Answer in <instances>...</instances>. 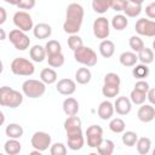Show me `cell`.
<instances>
[{"label":"cell","instance_id":"cell-9","mask_svg":"<svg viewBox=\"0 0 155 155\" xmlns=\"http://www.w3.org/2000/svg\"><path fill=\"white\" fill-rule=\"evenodd\" d=\"M86 139H87V145L90 148L96 149L101 142L104 139L103 138V128L99 125H91L86 130Z\"/></svg>","mask_w":155,"mask_h":155},{"label":"cell","instance_id":"cell-44","mask_svg":"<svg viewBox=\"0 0 155 155\" xmlns=\"http://www.w3.org/2000/svg\"><path fill=\"white\" fill-rule=\"evenodd\" d=\"M126 4H127V0H111L110 8H113L116 12H121V11H124Z\"/></svg>","mask_w":155,"mask_h":155},{"label":"cell","instance_id":"cell-37","mask_svg":"<svg viewBox=\"0 0 155 155\" xmlns=\"http://www.w3.org/2000/svg\"><path fill=\"white\" fill-rule=\"evenodd\" d=\"M44 47L46 51V57L50 54H56V53L62 52V45L57 40H48Z\"/></svg>","mask_w":155,"mask_h":155},{"label":"cell","instance_id":"cell-38","mask_svg":"<svg viewBox=\"0 0 155 155\" xmlns=\"http://www.w3.org/2000/svg\"><path fill=\"white\" fill-rule=\"evenodd\" d=\"M147 99V93L142 92V91H138L136 88H133L131 91V94H130V101L132 104H136V105H140L145 102Z\"/></svg>","mask_w":155,"mask_h":155},{"label":"cell","instance_id":"cell-42","mask_svg":"<svg viewBox=\"0 0 155 155\" xmlns=\"http://www.w3.org/2000/svg\"><path fill=\"white\" fill-rule=\"evenodd\" d=\"M103 82L105 85H111V86H120L121 84V80H120V76L116 74V73H107L104 79H103Z\"/></svg>","mask_w":155,"mask_h":155},{"label":"cell","instance_id":"cell-50","mask_svg":"<svg viewBox=\"0 0 155 155\" xmlns=\"http://www.w3.org/2000/svg\"><path fill=\"white\" fill-rule=\"evenodd\" d=\"M7 38V35H6V31L0 27V41H4L5 39Z\"/></svg>","mask_w":155,"mask_h":155},{"label":"cell","instance_id":"cell-53","mask_svg":"<svg viewBox=\"0 0 155 155\" xmlns=\"http://www.w3.org/2000/svg\"><path fill=\"white\" fill-rule=\"evenodd\" d=\"M40 154H41V151H39L36 149H34L33 151H30V155H40Z\"/></svg>","mask_w":155,"mask_h":155},{"label":"cell","instance_id":"cell-45","mask_svg":"<svg viewBox=\"0 0 155 155\" xmlns=\"http://www.w3.org/2000/svg\"><path fill=\"white\" fill-rule=\"evenodd\" d=\"M35 0H19L17 4V7L21 10H31L35 6Z\"/></svg>","mask_w":155,"mask_h":155},{"label":"cell","instance_id":"cell-29","mask_svg":"<svg viewBox=\"0 0 155 155\" xmlns=\"http://www.w3.org/2000/svg\"><path fill=\"white\" fill-rule=\"evenodd\" d=\"M124 12H125V16L126 17H130V18H136L140 15L142 12V5L139 4H134V2H131L127 0V4L124 8Z\"/></svg>","mask_w":155,"mask_h":155},{"label":"cell","instance_id":"cell-1","mask_svg":"<svg viewBox=\"0 0 155 155\" xmlns=\"http://www.w3.org/2000/svg\"><path fill=\"white\" fill-rule=\"evenodd\" d=\"M84 16H85V11L80 4L78 2L69 4L65 11V21L63 23V30L69 35L78 34L81 28Z\"/></svg>","mask_w":155,"mask_h":155},{"label":"cell","instance_id":"cell-8","mask_svg":"<svg viewBox=\"0 0 155 155\" xmlns=\"http://www.w3.org/2000/svg\"><path fill=\"white\" fill-rule=\"evenodd\" d=\"M92 30H93V35L99 39V40H104L108 39L109 34H110V23L105 17H98L94 19L93 25H92Z\"/></svg>","mask_w":155,"mask_h":155},{"label":"cell","instance_id":"cell-48","mask_svg":"<svg viewBox=\"0 0 155 155\" xmlns=\"http://www.w3.org/2000/svg\"><path fill=\"white\" fill-rule=\"evenodd\" d=\"M147 99L150 102L151 105H154L155 103V90L154 88H149L147 92Z\"/></svg>","mask_w":155,"mask_h":155},{"label":"cell","instance_id":"cell-39","mask_svg":"<svg viewBox=\"0 0 155 155\" xmlns=\"http://www.w3.org/2000/svg\"><path fill=\"white\" fill-rule=\"evenodd\" d=\"M128 44H130V47L133 52H139L145 45H144V41L140 39L139 35H132L128 40Z\"/></svg>","mask_w":155,"mask_h":155},{"label":"cell","instance_id":"cell-6","mask_svg":"<svg viewBox=\"0 0 155 155\" xmlns=\"http://www.w3.org/2000/svg\"><path fill=\"white\" fill-rule=\"evenodd\" d=\"M8 40L10 42L15 46L16 50L18 51H24L29 47L30 45V39L25 34V31H22L19 29H13L8 34Z\"/></svg>","mask_w":155,"mask_h":155},{"label":"cell","instance_id":"cell-20","mask_svg":"<svg viewBox=\"0 0 155 155\" xmlns=\"http://www.w3.org/2000/svg\"><path fill=\"white\" fill-rule=\"evenodd\" d=\"M115 52V44L111 40L104 39L99 44V53L104 58H110Z\"/></svg>","mask_w":155,"mask_h":155},{"label":"cell","instance_id":"cell-21","mask_svg":"<svg viewBox=\"0 0 155 155\" xmlns=\"http://www.w3.org/2000/svg\"><path fill=\"white\" fill-rule=\"evenodd\" d=\"M29 56H30V58H31L33 62H36V63L44 62L45 58H46L45 47L41 46V45H34V46L29 50Z\"/></svg>","mask_w":155,"mask_h":155},{"label":"cell","instance_id":"cell-10","mask_svg":"<svg viewBox=\"0 0 155 155\" xmlns=\"http://www.w3.org/2000/svg\"><path fill=\"white\" fill-rule=\"evenodd\" d=\"M13 24L22 31H29L34 27L31 16L25 11H17L13 15Z\"/></svg>","mask_w":155,"mask_h":155},{"label":"cell","instance_id":"cell-7","mask_svg":"<svg viewBox=\"0 0 155 155\" xmlns=\"http://www.w3.org/2000/svg\"><path fill=\"white\" fill-rule=\"evenodd\" d=\"M30 144L34 149L39 150V151H45L50 148L51 145V136L47 132L44 131H36L33 133L31 139H30Z\"/></svg>","mask_w":155,"mask_h":155},{"label":"cell","instance_id":"cell-27","mask_svg":"<svg viewBox=\"0 0 155 155\" xmlns=\"http://www.w3.org/2000/svg\"><path fill=\"white\" fill-rule=\"evenodd\" d=\"M111 27L117 30V31H121L124 29H126V27L128 25V19L125 15H121V13H117L115 15L113 18H111Z\"/></svg>","mask_w":155,"mask_h":155},{"label":"cell","instance_id":"cell-2","mask_svg":"<svg viewBox=\"0 0 155 155\" xmlns=\"http://www.w3.org/2000/svg\"><path fill=\"white\" fill-rule=\"evenodd\" d=\"M23 102V94L19 91L11 88L10 86L0 87V105L11 109L18 108Z\"/></svg>","mask_w":155,"mask_h":155},{"label":"cell","instance_id":"cell-32","mask_svg":"<svg viewBox=\"0 0 155 155\" xmlns=\"http://www.w3.org/2000/svg\"><path fill=\"white\" fill-rule=\"evenodd\" d=\"M133 67L134 68L132 69V75L137 80H143V79L148 78V75H149L150 71H149V68H148L147 64L140 63V64H134Z\"/></svg>","mask_w":155,"mask_h":155},{"label":"cell","instance_id":"cell-19","mask_svg":"<svg viewBox=\"0 0 155 155\" xmlns=\"http://www.w3.org/2000/svg\"><path fill=\"white\" fill-rule=\"evenodd\" d=\"M67 143H68V148L73 151L80 150L84 144H85V138L82 136V133H76V134H70L67 136Z\"/></svg>","mask_w":155,"mask_h":155},{"label":"cell","instance_id":"cell-24","mask_svg":"<svg viewBox=\"0 0 155 155\" xmlns=\"http://www.w3.org/2000/svg\"><path fill=\"white\" fill-rule=\"evenodd\" d=\"M5 133L8 138H15V139H18L23 136L24 133V130L23 127L19 125V124H16V122H12V124H8L5 128Z\"/></svg>","mask_w":155,"mask_h":155},{"label":"cell","instance_id":"cell-13","mask_svg":"<svg viewBox=\"0 0 155 155\" xmlns=\"http://www.w3.org/2000/svg\"><path fill=\"white\" fill-rule=\"evenodd\" d=\"M56 90L58 93H61L63 96H70L76 91V82L68 78L61 79V80H58V82L56 85Z\"/></svg>","mask_w":155,"mask_h":155},{"label":"cell","instance_id":"cell-34","mask_svg":"<svg viewBox=\"0 0 155 155\" xmlns=\"http://www.w3.org/2000/svg\"><path fill=\"white\" fill-rule=\"evenodd\" d=\"M126 128V124L120 117H114L109 122V130L114 133H122Z\"/></svg>","mask_w":155,"mask_h":155},{"label":"cell","instance_id":"cell-25","mask_svg":"<svg viewBox=\"0 0 155 155\" xmlns=\"http://www.w3.org/2000/svg\"><path fill=\"white\" fill-rule=\"evenodd\" d=\"M4 149L8 155H17L22 150V144L15 138H8L4 144Z\"/></svg>","mask_w":155,"mask_h":155},{"label":"cell","instance_id":"cell-15","mask_svg":"<svg viewBox=\"0 0 155 155\" xmlns=\"http://www.w3.org/2000/svg\"><path fill=\"white\" fill-rule=\"evenodd\" d=\"M137 117L142 122H151L155 119V108L151 104H140L138 111H137Z\"/></svg>","mask_w":155,"mask_h":155},{"label":"cell","instance_id":"cell-3","mask_svg":"<svg viewBox=\"0 0 155 155\" xmlns=\"http://www.w3.org/2000/svg\"><path fill=\"white\" fill-rule=\"evenodd\" d=\"M22 92L25 97L35 99L42 97L46 92V85L41 80L28 79L22 84Z\"/></svg>","mask_w":155,"mask_h":155},{"label":"cell","instance_id":"cell-54","mask_svg":"<svg viewBox=\"0 0 155 155\" xmlns=\"http://www.w3.org/2000/svg\"><path fill=\"white\" fill-rule=\"evenodd\" d=\"M128 1H131V2H134V4H139V5H142V4L144 2V0H128Z\"/></svg>","mask_w":155,"mask_h":155},{"label":"cell","instance_id":"cell-47","mask_svg":"<svg viewBox=\"0 0 155 155\" xmlns=\"http://www.w3.org/2000/svg\"><path fill=\"white\" fill-rule=\"evenodd\" d=\"M145 15L149 19H154L155 18V2L151 1L149 5H147L145 7Z\"/></svg>","mask_w":155,"mask_h":155},{"label":"cell","instance_id":"cell-43","mask_svg":"<svg viewBox=\"0 0 155 155\" xmlns=\"http://www.w3.org/2000/svg\"><path fill=\"white\" fill-rule=\"evenodd\" d=\"M50 154L51 155H65L67 154V147L63 143H54L50 145Z\"/></svg>","mask_w":155,"mask_h":155},{"label":"cell","instance_id":"cell-16","mask_svg":"<svg viewBox=\"0 0 155 155\" xmlns=\"http://www.w3.org/2000/svg\"><path fill=\"white\" fill-rule=\"evenodd\" d=\"M97 114L102 120H110L114 115V105L110 101H103L97 109Z\"/></svg>","mask_w":155,"mask_h":155},{"label":"cell","instance_id":"cell-41","mask_svg":"<svg viewBox=\"0 0 155 155\" xmlns=\"http://www.w3.org/2000/svg\"><path fill=\"white\" fill-rule=\"evenodd\" d=\"M82 45H84L82 39H81L78 34H71V35H69V38H68V46H69V48H70L71 51H75L76 48L81 47Z\"/></svg>","mask_w":155,"mask_h":155},{"label":"cell","instance_id":"cell-26","mask_svg":"<svg viewBox=\"0 0 155 155\" xmlns=\"http://www.w3.org/2000/svg\"><path fill=\"white\" fill-rule=\"evenodd\" d=\"M120 63L124 67H133L134 64H137L138 62V57L136 54V52H131V51H125L120 54L119 57Z\"/></svg>","mask_w":155,"mask_h":155},{"label":"cell","instance_id":"cell-33","mask_svg":"<svg viewBox=\"0 0 155 155\" xmlns=\"http://www.w3.org/2000/svg\"><path fill=\"white\" fill-rule=\"evenodd\" d=\"M111 0H92V10L96 13L103 15L110 8Z\"/></svg>","mask_w":155,"mask_h":155},{"label":"cell","instance_id":"cell-4","mask_svg":"<svg viewBox=\"0 0 155 155\" xmlns=\"http://www.w3.org/2000/svg\"><path fill=\"white\" fill-rule=\"evenodd\" d=\"M74 52V58L78 63L82 64L84 67H94L98 62V58H97V53L94 52L93 48L91 47H87V46H81L79 48H76Z\"/></svg>","mask_w":155,"mask_h":155},{"label":"cell","instance_id":"cell-5","mask_svg":"<svg viewBox=\"0 0 155 155\" xmlns=\"http://www.w3.org/2000/svg\"><path fill=\"white\" fill-rule=\"evenodd\" d=\"M11 71L18 76H30L35 73V67L29 59L17 57L11 62Z\"/></svg>","mask_w":155,"mask_h":155},{"label":"cell","instance_id":"cell-14","mask_svg":"<svg viewBox=\"0 0 155 155\" xmlns=\"http://www.w3.org/2000/svg\"><path fill=\"white\" fill-rule=\"evenodd\" d=\"M113 105H114V111H116L119 115H127L132 110V103L130 98L126 96L117 97Z\"/></svg>","mask_w":155,"mask_h":155},{"label":"cell","instance_id":"cell-40","mask_svg":"<svg viewBox=\"0 0 155 155\" xmlns=\"http://www.w3.org/2000/svg\"><path fill=\"white\" fill-rule=\"evenodd\" d=\"M120 92V86H111V85H105L103 84V87H102V93L104 97L107 98H114L119 94Z\"/></svg>","mask_w":155,"mask_h":155},{"label":"cell","instance_id":"cell-51","mask_svg":"<svg viewBox=\"0 0 155 155\" xmlns=\"http://www.w3.org/2000/svg\"><path fill=\"white\" fill-rule=\"evenodd\" d=\"M2 1H5L8 5H13V6H17V4L19 2V0H2Z\"/></svg>","mask_w":155,"mask_h":155},{"label":"cell","instance_id":"cell-30","mask_svg":"<svg viewBox=\"0 0 155 155\" xmlns=\"http://www.w3.org/2000/svg\"><path fill=\"white\" fill-rule=\"evenodd\" d=\"M138 54H137V57H138V61L140 62V63H143V64H150V63H153L154 62V52H153V50L151 48H149V47H143L139 52H137Z\"/></svg>","mask_w":155,"mask_h":155},{"label":"cell","instance_id":"cell-28","mask_svg":"<svg viewBox=\"0 0 155 155\" xmlns=\"http://www.w3.org/2000/svg\"><path fill=\"white\" fill-rule=\"evenodd\" d=\"M134 145L137 148L138 154L147 155L150 151V148H151V139L148 138V137H140V138L137 139V142H136Z\"/></svg>","mask_w":155,"mask_h":155},{"label":"cell","instance_id":"cell-31","mask_svg":"<svg viewBox=\"0 0 155 155\" xmlns=\"http://www.w3.org/2000/svg\"><path fill=\"white\" fill-rule=\"evenodd\" d=\"M96 149H97L98 154H101V155H111L114 153L115 144L111 139H103Z\"/></svg>","mask_w":155,"mask_h":155},{"label":"cell","instance_id":"cell-22","mask_svg":"<svg viewBox=\"0 0 155 155\" xmlns=\"http://www.w3.org/2000/svg\"><path fill=\"white\" fill-rule=\"evenodd\" d=\"M57 79H58L57 71L52 68H45L40 71V80L45 85H52L57 81Z\"/></svg>","mask_w":155,"mask_h":155},{"label":"cell","instance_id":"cell-17","mask_svg":"<svg viewBox=\"0 0 155 155\" xmlns=\"http://www.w3.org/2000/svg\"><path fill=\"white\" fill-rule=\"evenodd\" d=\"M33 34L36 39L45 40L51 36L52 34V28L47 23H38L36 25L33 27Z\"/></svg>","mask_w":155,"mask_h":155},{"label":"cell","instance_id":"cell-52","mask_svg":"<svg viewBox=\"0 0 155 155\" xmlns=\"http://www.w3.org/2000/svg\"><path fill=\"white\" fill-rule=\"evenodd\" d=\"M4 122H5V114L0 110V126H2Z\"/></svg>","mask_w":155,"mask_h":155},{"label":"cell","instance_id":"cell-18","mask_svg":"<svg viewBox=\"0 0 155 155\" xmlns=\"http://www.w3.org/2000/svg\"><path fill=\"white\" fill-rule=\"evenodd\" d=\"M63 111L65 115L68 116H73V115H78L79 110H80V105H79V102L73 98V97H68L63 101Z\"/></svg>","mask_w":155,"mask_h":155},{"label":"cell","instance_id":"cell-46","mask_svg":"<svg viewBox=\"0 0 155 155\" xmlns=\"http://www.w3.org/2000/svg\"><path fill=\"white\" fill-rule=\"evenodd\" d=\"M134 88L138 90V91H142V92L147 93L148 90L150 88V86H149V84L143 79V80H138V81L134 84Z\"/></svg>","mask_w":155,"mask_h":155},{"label":"cell","instance_id":"cell-12","mask_svg":"<svg viewBox=\"0 0 155 155\" xmlns=\"http://www.w3.org/2000/svg\"><path fill=\"white\" fill-rule=\"evenodd\" d=\"M63 126H64V131H65L67 136L76 134V133H82V130H81V120L76 115L68 116L65 119Z\"/></svg>","mask_w":155,"mask_h":155},{"label":"cell","instance_id":"cell-36","mask_svg":"<svg viewBox=\"0 0 155 155\" xmlns=\"http://www.w3.org/2000/svg\"><path fill=\"white\" fill-rule=\"evenodd\" d=\"M64 61H65V58H64V54L62 52L56 53V54L47 56V63L52 68H59V67H62L64 64Z\"/></svg>","mask_w":155,"mask_h":155},{"label":"cell","instance_id":"cell-11","mask_svg":"<svg viewBox=\"0 0 155 155\" xmlns=\"http://www.w3.org/2000/svg\"><path fill=\"white\" fill-rule=\"evenodd\" d=\"M134 30L138 35L153 38L155 36V22L153 19L139 18L134 24Z\"/></svg>","mask_w":155,"mask_h":155},{"label":"cell","instance_id":"cell-49","mask_svg":"<svg viewBox=\"0 0 155 155\" xmlns=\"http://www.w3.org/2000/svg\"><path fill=\"white\" fill-rule=\"evenodd\" d=\"M6 19H7V12L2 6H0V25L4 24Z\"/></svg>","mask_w":155,"mask_h":155},{"label":"cell","instance_id":"cell-55","mask_svg":"<svg viewBox=\"0 0 155 155\" xmlns=\"http://www.w3.org/2000/svg\"><path fill=\"white\" fill-rule=\"evenodd\" d=\"M2 70H4V63H2V61L0 59V74L2 73Z\"/></svg>","mask_w":155,"mask_h":155},{"label":"cell","instance_id":"cell-23","mask_svg":"<svg viewBox=\"0 0 155 155\" xmlns=\"http://www.w3.org/2000/svg\"><path fill=\"white\" fill-rule=\"evenodd\" d=\"M92 79V73L87 67H82L79 68L75 73V81L80 85H86L91 81Z\"/></svg>","mask_w":155,"mask_h":155},{"label":"cell","instance_id":"cell-35","mask_svg":"<svg viewBox=\"0 0 155 155\" xmlns=\"http://www.w3.org/2000/svg\"><path fill=\"white\" fill-rule=\"evenodd\" d=\"M138 139V134L133 131H124L122 132V137H121V140H122V144L126 145V147H134L136 142Z\"/></svg>","mask_w":155,"mask_h":155}]
</instances>
